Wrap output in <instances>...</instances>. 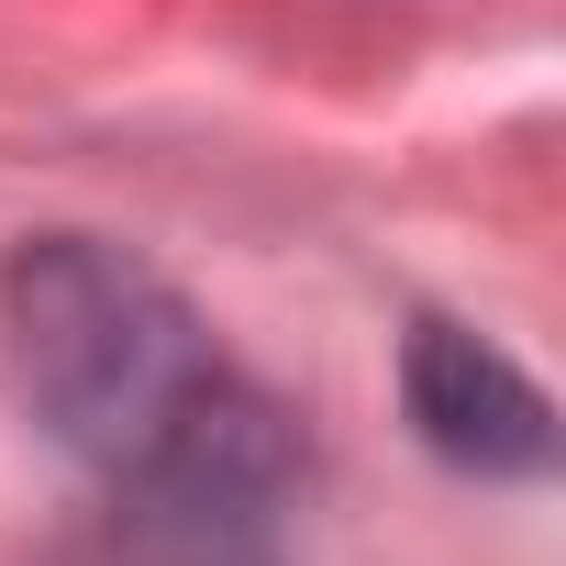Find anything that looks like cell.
Here are the masks:
<instances>
[{"label": "cell", "mask_w": 566, "mask_h": 566, "mask_svg": "<svg viewBox=\"0 0 566 566\" xmlns=\"http://www.w3.org/2000/svg\"><path fill=\"white\" fill-rule=\"evenodd\" d=\"M400 389H411V422H422L433 455H455L478 478H544L555 467V411L500 345H478L455 323H422Z\"/></svg>", "instance_id": "cell-2"}, {"label": "cell", "mask_w": 566, "mask_h": 566, "mask_svg": "<svg viewBox=\"0 0 566 566\" xmlns=\"http://www.w3.org/2000/svg\"><path fill=\"white\" fill-rule=\"evenodd\" d=\"M0 334L34 422L101 478H211L290 500V422L211 323L101 233H34L0 277Z\"/></svg>", "instance_id": "cell-1"}, {"label": "cell", "mask_w": 566, "mask_h": 566, "mask_svg": "<svg viewBox=\"0 0 566 566\" xmlns=\"http://www.w3.org/2000/svg\"><path fill=\"white\" fill-rule=\"evenodd\" d=\"M56 566H277V500L211 478H101Z\"/></svg>", "instance_id": "cell-3"}]
</instances>
